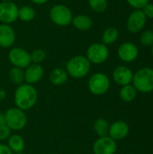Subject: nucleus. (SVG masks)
<instances>
[{
	"label": "nucleus",
	"mask_w": 153,
	"mask_h": 154,
	"mask_svg": "<svg viewBox=\"0 0 153 154\" xmlns=\"http://www.w3.org/2000/svg\"><path fill=\"white\" fill-rule=\"evenodd\" d=\"M71 23L78 31H88L93 26V21L90 16L87 14H78L73 16Z\"/></svg>",
	"instance_id": "17"
},
{
	"label": "nucleus",
	"mask_w": 153,
	"mask_h": 154,
	"mask_svg": "<svg viewBox=\"0 0 153 154\" xmlns=\"http://www.w3.org/2000/svg\"><path fill=\"white\" fill-rule=\"evenodd\" d=\"M38 101V92L36 88L30 84L23 83L17 87L14 92V103L16 107L23 111L32 108Z\"/></svg>",
	"instance_id": "1"
},
{
	"label": "nucleus",
	"mask_w": 153,
	"mask_h": 154,
	"mask_svg": "<svg viewBox=\"0 0 153 154\" xmlns=\"http://www.w3.org/2000/svg\"><path fill=\"white\" fill-rule=\"evenodd\" d=\"M11 129L6 125L0 126V141H5L7 140L11 135Z\"/></svg>",
	"instance_id": "29"
},
{
	"label": "nucleus",
	"mask_w": 153,
	"mask_h": 154,
	"mask_svg": "<svg viewBox=\"0 0 153 154\" xmlns=\"http://www.w3.org/2000/svg\"><path fill=\"white\" fill-rule=\"evenodd\" d=\"M133 86L137 92L150 93L153 91V69L145 67L137 70L133 74Z\"/></svg>",
	"instance_id": "3"
},
{
	"label": "nucleus",
	"mask_w": 153,
	"mask_h": 154,
	"mask_svg": "<svg viewBox=\"0 0 153 154\" xmlns=\"http://www.w3.org/2000/svg\"><path fill=\"white\" fill-rule=\"evenodd\" d=\"M89 7L97 14H102L106 11L108 7L107 0H88Z\"/></svg>",
	"instance_id": "25"
},
{
	"label": "nucleus",
	"mask_w": 153,
	"mask_h": 154,
	"mask_svg": "<svg viewBox=\"0 0 153 154\" xmlns=\"http://www.w3.org/2000/svg\"><path fill=\"white\" fill-rule=\"evenodd\" d=\"M119 96H120V98L124 102L130 103L135 99V97L137 96V90L135 89V88L133 85L129 84V85L122 87V88L120 89V92H119Z\"/></svg>",
	"instance_id": "21"
},
{
	"label": "nucleus",
	"mask_w": 153,
	"mask_h": 154,
	"mask_svg": "<svg viewBox=\"0 0 153 154\" xmlns=\"http://www.w3.org/2000/svg\"><path fill=\"white\" fill-rule=\"evenodd\" d=\"M119 38V31L115 27L106 28L102 34V43L108 46L115 43Z\"/></svg>",
	"instance_id": "20"
},
{
	"label": "nucleus",
	"mask_w": 153,
	"mask_h": 154,
	"mask_svg": "<svg viewBox=\"0 0 153 154\" xmlns=\"http://www.w3.org/2000/svg\"><path fill=\"white\" fill-rule=\"evenodd\" d=\"M43 74H44V69L41 64L31 63L24 69V81L27 84L33 86L42 79Z\"/></svg>",
	"instance_id": "14"
},
{
	"label": "nucleus",
	"mask_w": 153,
	"mask_h": 154,
	"mask_svg": "<svg viewBox=\"0 0 153 154\" xmlns=\"http://www.w3.org/2000/svg\"><path fill=\"white\" fill-rule=\"evenodd\" d=\"M6 97V92L4 89H0V101H3Z\"/></svg>",
	"instance_id": "34"
},
{
	"label": "nucleus",
	"mask_w": 153,
	"mask_h": 154,
	"mask_svg": "<svg viewBox=\"0 0 153 154\" xmlns=\"http://www.w3.org/2000/svg\"><path fill=\"white\" fill-rule=\"evenodd\" d=\"M129 131L130 128L127 123L124 121H115L109 125L108 136L115 141H120L128 135Z\"/></svg>",
	"instance_id": "15"
},
{
	"label": "nucleus",
	"mask_w": 153,
	"mask_h": 154,
	"mask_svg": "<svg viewBox=\"0 0 153 154\" xmlns=\"http://www.w3.org/2000/svg\"><path fill=\"white\" fill-rule=\"evenodd\" d=\"M140 42L142 45L144 46H152L153 45V32L152 30H147L144 31L141 37H140Z\"/></svg>",
	"instance_id": "27"
},
{
	"label": "nucleus",
	"mask_w": 153,
	"mask_h": 154,
	"mask_svg": "<svg viewBox=\"0 0 153 154\" xmlns=\"http://www.w3.org/2000/svg\"><path fill=\"white\" fill-rule=\"evenodd\" d=\"M117 55L122 61L130 63L138 58L139 49L133 42H126L119 46L117 50Z\"/></svg>",
	"instance_id": "12"
},
{
	"label": "nucleus",
	"mask_w": 153,
	"mask_h": 154,
	"mask_svg": "<svg viewBox=\"0 0 153 154\" xmlns=\"http://www.w3.org/2000/svg\"><path fill=\"white\" fill-rule=\"evenodd\" d=\"M5 125V113L0 111V126Z\"/></svg>",
	"instance_id": "32"
},
{
	"label": "nucleus",
	"mask_w": 153,
	"mask_h": 154,
	"mask_svg": "<svg viewBox=\"0 0 153 154\" xmlns=\"http://www.w3.org/2000/svg\"><path fill=\"white\" fill-rule=\"evenodd\" d=\"M19 7L12 2H0V22L11 24L18 19Z\"/></svg>",
	"instance_id": "10"
},
{
	"label": "nucleus",
	"mask_w": 153,
	"mask_h": 154,
	"mask_svg": "<svg viewBox=\"0 0 153 154\" xmlns=\"http://www.w3.org/2000/svg\"><path fill=\"white\" fill-rule=\"evenodd\" d=\"M31 55V61L32 63H37L41 64L46 58V53L43 50L41 49H36L30 53Z\"/></svg>",
	"instance_id": "26"
},
{
	"label": "nucleus",
	"mask_w": 153,
	"mask_h": 154,
	"mask_svg": "<svg viewBox=\"0 0 153 154\" xmlns=\"http://www.w3.org/2000/svg\"><path fill=\"white\" fill-rule=\"evenodd\" d=\"M1 2H12L13 0H0Z\"/></svg>",
	"instance_id": "35"
},
{
	"label": "nucleus",
	"mask_w": 153,
	"mask_h": 154,
	"mask_svg": "<svg viewBox=\"0 0 153 154\" xmlns=\"http://www.w3.org/2000/svg\"><path fill=\"white\" fill-rule=\"evenodd\" d=\"M9 79L14 85L20 86L24 82V70L20 68L13 67L8 73Z\"/></svg>",
	"instance_id": "24"
},
{
	"label": "nucleus",
	"mask_w": 153,
	"mask_h": 154,
	"mask_svg": "<svg viewBox=\"0 0 153 154\" xmlns=\"http://www.w3.org/2000/svg\"><path fill=\"white\" fill-rule=\"evenodd\" d=\"M69 75L65 69L63 68H56L50 74V81L54 86H62L68 80Z\"/></svg>",
	"instance_id": "18"
},
{
	"label": "nucleus",
	"mask_w": 153,
	"mask_h": 154,
	"mask_svg": "<svg viewBox=\"0 0 153 154\" xmlns=\"http://www.w3.org/2000/svg\"><path fill=\"white\" fill-rule=\"evenodd\" d=\"M142 12L144 13L145 16L147 18L153 19V4L152 3H148L142 9Z\"/></svg>",
	"instance_id": "30"
},
{
	"label": "nucleus",
	"mask_w": 153,
	"mask_h": 154,
	"mask_svg": "<svg viewBox=\"0 0 153 154\" xmlns=\"http://www.w3.org/2000/svg\"><path fill=\"white\" fill-rule=\"evenodd\" d=\"M0 154H13V152L6 144L0 143Z\"/></svg>",
	"instance_id": "31"
},
{
	"label": "nucleus",
	"mask_w": 153,
	"mask_h": 154,
	"mask_svg": "<svg viewBox=\"0 0 153 154\" xmlns=\"http://www.w3.org/2000/svg\"><path fill=\"white\" fill-rule=\"evenodd\" d=\"M49 0H31V2H32L35 5H44L48 2Z\"/></svg>",
	"instance_id": "33"
},
{
	"label": "nucleus",
	"mask_w": 153,
	"mask_h": 154,
	"mask_svg": "<svg viewBox=\"0 0 153 154\" xmlns=\"http://www.w3.org/2000/svg\"><path fill=\"white\" fill-rule=\"evenodd\" d=\"M94 154H115L117 151L116 141L113 140L111 137L104 136L98 137L93 144Z\"/></svg>",
	"instance_id": "11"
},
{
	"label": "nucleus",
	"mask_w": 153,
	"mask_h": 154,
	"mask_svg": "<svg viewBox=\"0 0 153 154\" xmlns=\"http://www.w3.org/2000/svg\"><path fill=\"white\" fill-rule=\"evenodd\" d=\"M15 42V32L10 24H0V47L11 48Z\"/></svg>",
	"instance_id": "16"
},
{
	"label": "nucleus",
	"mask_w": 153,
	"mask_h": 154,
	"mask_svg": "<svg viewBox=\"0 0 153 154\" xmlns=\"http://www.w3.org/2000/svg\"><path fill=\"white\" fill-rule=\"evenodd\" d=\"M5 125L14 131H20L23 129L27 124V116L24 111L18 107H11L5 113Z\"/></svg>",
	"instance_id": "5"
},
{
	"label": "nucleus",
	"mask_w": 153,
	"mask_h": 154,
	"mask_svg": "<svg viewBox=\"0 0 153 154\" xmlns=\"http://www.w3.org/2000/svg\"><path fill=\"white\" fill-rule=\"evenodd\" d=\"M133 72L126 66H118L113 71V79L119 86H126L132 83Z\"/></svg>",
	"instance_id": "13"
},
{
	"label": "nucleus",
	"mask_w": 153,
	"mask_h": 154,
	"mask_svg": "<svg viewBox=\"0 0 153 154\" xmlns=\"http://www.w3.org/2000/svg\"><path fill=\"white\" fill-rule=\"evenodd\" d=\"M87 87L91 94L102 96L108 91L110 88V79L105 73L96 72L89 78Z\"/></svg>",
	"instance_id": "6"
},
{
	"label": "nucleus",
	"mask_w": 153,
	"mask_h": 154,
	"mask_svg": "<svg viewBox=\"0 0 153 154\" xmlns=\"http://www.w3.org/2000/svg\"><path fill=\"white\" fill-rule=\"evenodd\" d=\"M14 154H24V153H23V152H20V153H14Z\"/></svg>",
	"instance_id": "37"
},
{
	"label": "nucleus",
	"mask_w": 153,
	"mask_h": 154,
	"mask_svg": "<svg viewBox=\"0 0 153 154\" xmlns=\"http://www.w3.org/2000/svg\"><path fill=\"white\" fill-rule=\"evenodd\" d=\"M130 6H132L133 9H142L148 3H150V0H126Z\"/></svg>",
	"instance_id": "28"
},
{
	"label": "nucleus",
	"mask_w": 153,
	"mask_h": 154,
	"mask_svg": "<svg viewBox=\"0 0 153 154\" xmlns=\"http://www.w3.org/2000/svg\"><path fill=\"white\" fill-rule=\"evenodd\" d=\"M109 124L104 118H98L94 123V131L98 137H104L108 135Z\"/></svg>",
	"instance_id": "23"
},
{
	"label": "nucleus",
	"mask_w": 153,
	"mask_h": 154,
	"mask_svg": "<svg viewBox=\"0 0 153 154\" xmlns=\"http://www.w3.org/2000/svg\"><path fill=\"white\" fill-rule=\"evenodd\" d=\"M147 17L142 9H134L128 16L126 22L127 30L132 33L141 32L146 24Z\"/></svg>",
	"instance_id": "9"
},
{
	"label": "nucleus",
	"mask_w": 153,
	"mask_h": 154,
	"mask_svg": "<svg viewBox=\"0 0 153 154\" xmlns=\"http://www.w3.org/2000/svg\"><path fill=\"white\" fill-rule=\"evenodd\" d=\"M86 57L91 64H102L109 57L108 47L102 42H95L87 48Z\"/></svg>",
	"instance_id": "7"
},
{
	"label": "nucleus",
	"mask_w": 153,
	"mask_h": 154,
	"mask_svg": "<svg viewBox=\"0 0 153 154\" xmlns=\"http://www.w3.org/2000/svg\"><path fill=\"white\" fill-rule=\"evenodd\" d=\"M152 32H153V24H152Z\"/></svg>",
	"instance_id": "38"
},
{
	"label": "nucleus",
	"mask_w": 153,
	"mask_h": 154,
	"mask_svg": "<svg viewBox=\"0 0 153 154\" xmlns=\"http://www.w3.org/2000/svg\"><path fill=\"white\" fill-rule=\"evenodd\" d=\"M91 63L83 55H76L70 58L66 64V71L68 75L74 79L85 78L90 71Z\"/></svg>",
	"instance_id": "2"
},
{
	"label": "nucleus",
	"mask_w": 153,
	"mask_h": 154,
	"mask_svg": "<svg viewBox=\"0 0 153 154\" xmlns=\"http://www.w3.org/2000/svg\"><path fill=\"white\" fill-rule=\"evenodd\" d=\"M151 55H152V57H153V45L151 46Z\"/></svg>",
	"instance_id": "36"
},
{
	"label": "nucleus",
	"mask_w": 153,
	"mask_h": 154,
	"mask_svg": "<svg viewBox=\"0 0 153 154\" xmlns=\"http://www.w3.org/2000/svg\"><path fill=\"white\" fill-rule=\"evenodd\" d=\"M35 10L30 5H23L18 9V18L24 23L32 21L35 18Z\"/></svg>",
	"instance_id": "22"
},
{
	"label": "nucleus",
	"mask_w": 153,
	"mask_h": 154,
	"mask_svg": "<svg viewBox=\"0 0 153 154\" xmlns=\"http://www.w3.org/2000/svg\"><path fill=\"white\" fill-rule=\"evenodd\" d=\"M8 59L14 67L23 69L27 68L32 63L30 53L21 47L12 48L8 53Z\"/></svg>",
	"instance_id": "8"
},
{
	"label": "nucleus",
	"mask_w": 153,
	"mask_h": 154,
	"mask_svg": "<svg viewBox=\"0 0 153 154\" xmlns=\"http://www.w3.org/2000/svg\"><path fill=\"white\" fill-rule=\"evenodd\" d=\"M50 21L58 26H67L71 23L73 14L71 10L65 5H54L49 13Z\"/></svg>",
	"instance_id": "4"
},
{
	"label": "nucleus",
	"mask_w": 153,
	"mask_h": 154,
	"mask_svg": "<svg viewBox=\"0 0 153 154\" xmlns=\"http://www.w3.org/2000/svg\"><path fill=\"white\" fill-rule=\"evenodd\" d=\"M7 141H8L7 146L9 147V149L11 150L12 152L20 153V152H23V151L24 150L25 143H24L23 138L21 135H19V134L10 135V137L7 139Z\"/></svg>",
	"instance_id": "19"
}]
</instances>
